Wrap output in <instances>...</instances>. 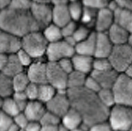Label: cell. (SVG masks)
I'll return each mask as SVG.
<instances>
[{
    "label": "cell",
    "mask_w": 132,
    "mask_h": 131,
    "mask_svg": "<svg viewBox=\"0 0 132 131\" xmlns=\"http://www.w3.org/2000/svg\"><path fill=\"white\" fill-rule=\"evenodd\" d=\"M108 58L112 69L118 73H122L132 65V46L127 44L114 45Z\"/></svg>",
    "instance_id": "obj_6"
},
{
    "label": "cell",
    "mask_w": 132,
    "mask_h": 131,
    "mask_svg": "<svg viewBox=\"0 0 132 131\" xmlns=\"http://www.w3.org/2000/svg\"><path fill=\"white\" fill-rule=\"evenodd\" d=\"M77 27L76 22L70 21L61 28V32L63 38L72 36Z\"/></svg>",
    "instance_id": "obj_42"
},
{
    "label": "cell",
    "mask_w": 132,
    "mask_h": 131,
    "mask_svg": "<svg viewBox=\"0 0 132 131\" xmlns=\"http://www.w3.org/2000/svg\"><path fill=\"white\" fill-rule=\"evenodd\" d=\"M12 120L13 123H14L21 130H23L29 122V120L22 111L13 117Z\"/></svg>",
    "instance_id": "obj_45"
},
{
    "label": "cell",
    "mask_w": 132,
    "mask_h": 131,
    "mask_svg": "<svg viewBox=\"0 0 132 131\" xmlns=\"http://www.w3.org/2000/svg\"><path fill=\"white\" fill-rule=\"evenodd\" d=\"M122 73H123L124 75L129 78H132V65L129 66Z\"/></svg>",
    "instance_id": "obj_53"
},
{
    "label": "cell",
    "mask_w": 132,
    "mask_h": 131,
    "mask_svg": "<svg viewBox=\"0 0 132 131\" xmlns=\"http://www.w3.org/2000/svg\"><path fill=\"white\" fill-rule=\"evenodd\" d=\"M24 67L21 65L15 54H10L6 65L1 72L12 78L18 73L23 72Z\"/></svg>",
    "instance_id": "obj_23"
},
{
    "label": "cell",
    "mask_w": 132,
    "mask_h": 131,
    "mask_svg": "<svg viewBox=\"0 0 132 131\" xmlns=\"http://www.w3.org/2000/svg\"><path fill=\"white\" fill-rule=\"evenodd\" d=\"M71 20L67 5L54 6L52 8V23L61 28Z\"/></svg>",
    "instance_id": "obj_22"
},
{
    "label": "cell",
    "mask_w": 132,
    "mask_h": 131,
    "mask_svg": "<svg viewBox=\"0 0 132 131\" xmlns=\"http://www.w3.org/2000/svg\"><path fill=\"white\" fill-rule=\"evenodd\" d=\"M58 126H42L41 131H57Z\"/></svg>",
    "instance_id": "obj_51"
},
{
    "label": "cell",
    "mask_w": 132,
    "mask_h": 131,
    "mask_svg": "<svg viewBox=\"0 0 132 131\" xmlns=\"http://www.w3.org/2000/svg\"><path fill=\"white\" fill-rule=\"evenodd\" d=\"M115 104L132 107V79L123 73H119L111 88Z\"/></svg>",
    "instance_id": "obj_5"
},
{
    "label": "cell",
    "mask_w": 132,
    "mask_h": 131,
    "mask_svg": "<svg viewBox=\"0 0 132 131\" xmlns=\"http://www.w3.org/2000/svg\"><path fill=\"white\" fill-rule=\"evenodd\" d=\"M67 93L71 107L81 116L85 128L107 120L109 109L102 105L96 93L84 87L67 90Z\"/></svg>",
    "instance_id": "obj_1"
},
{
    "label": "cell",
    "mask_w": 132,
    "mask_h": 131,
    "mask_svg": "<svg viewBox=\"0 0 132 131\" xmlns=\"http://www.w3.org/2000/svg\"><path fill=\"white\" fill-rule=\"evenodd\" d=\"M48 42L40 31L31 32L21 38V48L34 59H39L45 55Z\"/></svg>",
    "instance_id": "obj_4"
},
{
    "label": "cell",
    "mask_w": 132,
    "mask_h": 131,
    "mask_svg": "<svg viewBox=\"0 0 132 131\" xmlns=\"http://www.w3.org/2000/svg\"><path fill=\"white\" fill-rule=\"evenodd\" d=\"M96 32H91L89 36L83 41L77 43L75 48V53L94 57Z\"/></svg>",
    "instance_id": "obj_21"
},
{
    "label": "cell",
    "mask_w": 132,
    "mask_h": 131,
    "mask_svg": "<svg viewBox=\"0 0 132 131\" xmlns=\"http://www.w3.org/2000/svg\"><path fill=\"white\" fill-rule=\"evenodd\" d=\"M87 75L73 71L67 76V90L83 87Z\"/></svg>",
    "instance_id": "obj_25"
},
{
    "label": "cell",
    "mask_w": 132,
    "mask_h": 131,
    "mask_svg": "<svg viewBox=\"0 0 132 131\" xmlns=\"http://www.w3.org/2000/svg\"><path fill=\"white\" fill-rule=\"evenodd\" d=\"M0 109L12 118L21 112L11 97L2 99Z\"/></svg>",
    "instance_id": "obj_28"
},
{
    "label": "cell",
    "mask_w": 132,
    "mask_h": 131,
    "mask_svg": "<svg viewBox=\"0 0 132 131\" xmlns=\"http://www.w3.org/2000/svg\"><path fill=\"white\" fill-rule=\"evenodd\" d=\"M110 69H112V68L108 58H94L92 71H103Z\"/></svg>",
    "instance_id": "obj_34"
},
{
    "label": "cell",
    "mask_w": 132,
    "mask_h": 131,
    "mask_svg": "<svg viewBox=\"0 0 132 131\" xmlns=\"http://www.w3.org/2000/svg\"><path fill=\"white\" fill-rule=\"evenodd\" d=\"M110 0H82L84 6L97 11L107 7Z\"/></svg>",
    "instance_id": "obj_35"
},
{
    "label": "cell",
    "mask_w": 132,
    "mask_h": 131,
    "mask_svg": "<svg viewBox=\"0 0 132 131\" xmlns=\"http://www.w3.org/2000/svg\"><path fill=\"white\" fill-rule=\"evenodd\" d=\"M0 72H1V71H0Z\"/></svg>",
    "instance_id": "obj_61"
},
{
    "label": "cell",
    "mask_w": 132,
    "mask_h": 131,
    "mask_svg": "<svg viewBox=\"0 0 132 131\" xmlns=\"http://www.w3.org/2000/svg\"><path fill=\"white\" fill-rule=\"evenodd\" d=\"M68 74L64 72L57 62L47 63V83L57 91H67Z\"/></svg>",
    "instance_id": "obj_8"
},
{
    "label": "cell",
    "mask_w": 132,
    "mask_h": 131,
    "mask_svg": "<svg viewBox=\"0 0 132 131\" xmlns=\"http://www.w3.org/2000/svg\"><path fill=\"white\" fill-rule=\"evenodd\" d=\"M113 24V14L111 11L106 7L97 11L94 26L96 32H106Z\"/></svg>",
    "instance_id": "obj_14"
},
{
    "label": "cell",
    "mask_w": 132,
    "mask_h": 131,
    "mask_svg": "<svg viewBox=\"0 0 132 131\" xmlns=\"http://www.w3.org/2000/svg\"><path fill=\"white\" fill-rule=\"evenodd\" d=\"M20 63L23 67H28L33 62V58L21 48L15 53Z\"/></svg>",
    "instance_id": "obj_41"
},
{
    "label": "cell",
    "mask_w": 132,
    "mask_h": 131,
    "mask_svg": "<svg viewBox=\"0 0 132 131\" xmlns=\"http://www.w3.org/2000/svg\"><path fill=\"white\" fill-rule=\"evenodd\" d=\"M70 131H87V129L85 128L83 126H81L79 128L74 129V130Z\"/></svg>",
    "instance_id": "obj_57"
},
{
    "label": "cell",
    "mask_w": 132,
    "mask_h": 131,
    "mask_svg": "<svg viewBox=\"0 0 132 131\" xmlns=\"http://www.w3.org/2000/svg\"><path fill=\"white\" fill-rule=\"evenodd\" d=\"M96 94L102 105L108 109L115 105L114 96L111 88H101Z\"/></svg>",
    "instance_id": "obj_31"
},
{
    "label": "cell",
    "mask_w": 132,
    "mask_h": 131,
    "mask_svg": "<svg viewBox=\"0 0 132 131\" xmlns=\"http://www.w3.org/2000/svg\"><path fill=\"white\" fill-rule=\"evenodd\" d=\"M75 54L74 47L61 40L48 43L45 55L48 62H57L65 58H71Z\"/></svg>",
    "instance_id": "obj_7"
},
{
    "label": "cell",
    "mask_w": 132,
    "mask_h": 131,
    "mask_svg": "<svg viewBox=\"0 0 132 131\" xmlns=\"http://www.w3.org/2000/svg\"><path fill=\"white\" fill-rule=\"evenodd\" d=\"M12 0H0V10L1 11L10 8Z\"/></svg>",
    "instance_id": "obj_50"
},
{
    "label": "cell",
    "mask_w": 132,
    "mask_h": 131,
    "mask_svg": "<svg viewBox=\"0 0 132 131\" xmlns=\"http://www.w3.org/2000/svg\"><path fill=\"white\" fill-rule=\"evenodd\" d=\"M26 73L30 82L37 85L47 83V63L44 62H33Z\"/></svg>",
    "instance_id": "obj_12"
},
{
    "label": "cell",
    "mask_w": 132,
    "mask_h": 131,
    "mask_svg": "<svg viewBox=\"0 0 132 131\" xmlns=\"http://www.w3.org/2000/svg\"><path fill=\"white\" fill-rule=\"evenodd\" d=\"M13 92L12 78L0 72V98L3 99L11 97Z\"/></svg>",
    "instance_id": "obj_26"
},
{
    "label": "cell",
    "mask_w": 132,
    "mask_h": 131,
    "mask_svg": "<svg viewBox=\"0 0 132 131\" xmlns=\"http://www.w3.org/2000/svg\"><path fill=\"white\" fill-rule=\"evenodd\" d=\"M97 11L96 10L84 6L82 16L80 20L83 25L89 29L94 27Z\"/></svg>",
    "instance_id": "obj_29"
},
{
    "label": "cell",
    "mask_w": 132,
    "mask_h": 131,
    "mask_svg": "<svg viewBox=\"0 0 132 131\" xmlns=\"http://www.w3.org/2000/svg\"><path fill=\"white\" fill-rule=\"evenodd\" d=\"M43 33L46 41L50 43L58 42L62 40L61 28L53 23H51L45 27Z\"/></svg>",
    "instance_id": "obj_24"
},
{
    "label": "cell",
    "mask_w": 132,
    "mask_h": 131,
    "mask_svg": "<svg viewBox=\"0 0 132 131\" xmlns=\"http://www.w3.org/2000/svg\"><path fill=\"white\" fill-rule=\"evenodd\" d=\"M21 129H20L18 126L13 122L7 129V131H19Z\"/></svg>",
    "instance_id": "obj_54"
},
{
    "label": "cell",
    "mask_w": 132,
    "mask_h": 131,
    "mask_svg": "<svg viewBox=\"0 0 132 131\" xmlns=\"http://www.w3.org/2000/svg\"><path fill=\"white\" fill-rule=\"evenodd\" d=\"M113 20L114 24L132 33V10L118 7L114 12Z\"/></svg>",
    "instance_id": "obj_16"
},
{
    "label": "cell",
    "mask_w": 132,
    "mask_h": 131,
    "mask_svg": "<svg viewBox=\"0 0 132 131\" xmlns=\"http://www.w3.org/2000/svg\"><path fill=\"white\" fill-rule=\"evenodd\" d=\"M29 11L39 30L52 23V8L48 4L33 3Z\"/></svg>",
    "instance_id": "obj_9"
},
{
    "label": "cell",
    "mask_w": 132,
    "mask_h": 131,
    "mask_svg": "<svg viewBox=\"0 0 132 131\" xmlns=\"http://www.w3.org/2000/svg\"><path fill=\"white\" fill-rule=\"evenodd\" d=\"M68 0H51V3H52L54 6L67 5Z\"/></svg>",
    "instance_id": "obj_52"
},
{
    "label": "cell",
    "mask_w": 132,
    "mask_h": 131,
    "mask_svg": "<svg viewBox=\"0 0 132 131\" xmlns=\"http://www.w3.org/2000/svg\"><path fill=\"white\" fill-rule=\"evenodd\" d=\"M39 122L42 126H57L60 123V118L47 110Z\"/></svg>",
    "instance_id": "obj_33"
},
{
    "label": "cell",
    "mask_w": 132,
    "mask_h": 131,
    "mask_svg": "<svg viewBox=\"0 0 132 131\" xmlns=\"http://www.w3.org/2000/svg\"><path fill=\"white\" fill-rule=\"evenodd\" d=\"M32 4V0H12L10 8L19 11H29Z\"/></svg>",
    "instance_id": "obj_38"
},
{
    "label": "cell",
    "mask_w": 132,
    "mask_h": 131,
    "mask_svg": "<svg viewBox=\"0 0 132 131\" xmlns=\"http://www.w3.org/2000/svg\"><path fill=\"white\" fill-rule=\"evenodd\" d=\"M113 69L103 71H92L90 75L94 78L101 88H111L118 75Z\"/></svg>",
    "instance_id": "obj_17"
},
{
    "label": "cell",
    "mask_w": 132,
    "mask_h": 131,
    "mask_svg": "<svg viewBox=\"0 0 132 131\" xmlns=\"http://www.w3.org/2000/svg\"><path fill=\"white\" fill-rule=\"evenodd\" d=\"M21 48V38L0 28V53L9 55L16 53Z\"/></svg>",
    "instance_id": "obj_11"
},
{
    "label": "cell",
    "mask_w": 132,
    "mask_h": 131,
    "mask_svg": "<svg viewBox=\"0 0 132 131\" xmlns=\"http://www.w3.org/2000/svg\"><path fill=\"white\" fill-rule=\"evenodd\" d=\"M113 46L106 32H96L94 57L95 58H108Z\"/></svg>",
    "instance_id": "obj_13"
},
{
    "label": "cell",
    "mask_w": 132,
    "mask_h": 131,
    "mask_svg": "<svg viewBox=\"0 0 132 131\" xmlns=\"http://www.w3.org/2000/svg\"><path fill=\"white\" fill-rule=\"evenodd\" d=\"M90 33L91 32L89 28L82 25L77 27L72 37L77 44L78 42H82L87 38L90 35Z\"/></svg>",
    "instance_id": "obj_37"
},
{
    "label": "cell",
    "mask_w": 132,
    "mask_h": 131,
    "mask_svg": "<svg viewBox=\"0 0 132 131\" xmlns=\"http://www.w3.org/2000/svg\"><path fill=\"white\" fill-rule=\"evenodd\" d=\"M12 97L21 111L23 110L28 102L29 101L24 91L14 92Z\"/></svg>",
    "instance_id": "obj_36"
},
{
    "label": "cell",
    "mask_w": 132,
    "mask_h": 131,
    "mask_svg": "<svg viewBox=\"0 0 132 131\" xmlns=\"http://www.w3.org/2000/svg\"><path fill=\"white\" fill-rule=\"evenodd\" d=\"M83 87L86 89L95 93H97L101 89L100 85L97 82L96 79L90 75L87 76Z\"/></svg>",
    "instance_id": "obj_40"
},
{
    "label": "cell",
    "mask_w": 132,
    "mask_h": 131,
    "mask_svg": "<svg viewBox=\"0 0 132 131\" xmlns=\"http://www.w3.org/2000/svg\"><path fill=\"white\" fill-rule=\"evenodd\" d=\"M68 12L72 21H80L83 11L84 6L80 1L70 3L67 5Z\"/></svg>",
    "instance_id": "obj_32"
},
{
    "label": "cell",
    "mask_w": 132,
    "mask_h": 131,
    "mask_svg": "<svg viewBox=\"0 0 132 131\" xmlns=\"http://www.w3.org/2000/svg\"><path fill=\"white\" fill-rule=\"evenodd\" d=\"M106 121L113 131H131L132 107L114 105L109 109Z\"/></svg>",
    "instance_id": "obj_3"
},
{
    "label": "cell",
    "mask_w": 132,
    "mask_h": 131,
    "mask_svg": "<svg viewBox=\"0 0 132 131\" xmlns=\"http://www.w3.org/2000/svg\"><path fill=\"white\" fill-rule=\"evenodd\" d=\"M120 7L132 10V0H114Z\"/></svg>",
    "instance_id": "obj_48"
},
{
    "label": "cell",
    "mask_w": 132,
    "mask_h": 131,
    "mask_svg": "<svg viewBox=\"0 0 132 131\" xmlns=\"http://www.w3.org/2000/svg\"><path fill=\"white\" fill-rule=\"evenodd\" d=\"M9 54L0 53V71L2 72L6 65L9 59Z\"/></svg>",
    "instance_id": "obj_49"
},
{
    "label": "cell",
    "mask_w": 132,
    "mask_h": 131,
    "mask_svg": "<svg viewBox=\"0 0 132 131\" xmlns=\"http://www.w3.org/2000/svg\"><path fill=\"white\" fill-rule=\"evenodd\" d=\"M47 110L60 118L70 108V102L67 91H57L54 96L45 104Z\"/></svg>",
    "instance_id": "obj_10"
},
{
    "label": "cell",
    "mask_w": 132,
    "mask_h": 131,
    "mask_svg": "<svg viewBox=\"0 0 132 131\" xmlns=\"http://www.w3.org/2000/svg\"><path fill=\"white\" fill-rule=\"evenodd\" d=\"M56 92V89L48 83L39 85L37 100L46 104L54 96Z\"/></svg>",
    "instance_id": "obj_27"
},
{
    "label": "cell",
    "mask_w": 132,
    "mask_h": 131,
    "mask_svg": "<svg viewBox=\"0 0 132 131\" xmlns=\"http://www.w3.org/2000/svg\"><path fill=\"white\" fill-rule=\"evenodd\" d=\"M60 68L68 74L74 71V68L71 58H65L57 62Z\"/></svg>",
    "instance_id": "obj_46"
},
{
    "label": "cell",
    "mask_w": 132,
    "mask_h": 131,
    "mask_svg": "<svg viewBox=\"0 0 132 131\" xmlns=\"http://www.w3.org/2000/svg\"><path fill=\"white\" fill-rule=\"evenodd\" d=\"M108 38L113 45L127 44L131 33L119 26L113 24L106 32Z\"/></svg>",
    "instance_id": "obj_18"
},
{
    "label": "cell",
    "mask_w": 132,
    "mask_h": 131,
    "mask_svg": "<svg viewBox=\"0 0 132 131\" xmlns=\"http://www.w3.org/2000/svg\"><path fill=\"white\" fill-rule=\"evenodd\" d=\"M12 122V118L0 109V131H7Z\"/></svg>",
    "instance_id": "obj_43"
},
{
    "label": "cell",
    "mask_w": 132,
    "mask_h": 131,
    "mask_svg": "<svg viewBox=\"0 0 132 131\" xmlns=\"http://www.w3.org/2000/svg\"><path fill=\"white\" fill-rule=\"evenodd\" d=\"M46 110L45 104L36 100L28 101L22 112L29 121L39 122Z\"/></svg>",
    "instance_id": "obj_15"
},
{
    "label": "cell",
    "mask_w": 132,
    "mask_h": 131,
    "mask_svg": "<svg viewBox=\"0 0 132 131\" xmlns=\"http://www.w3.org/2000/svg\"><path fill=\"white\" fill-rule=\"evenodd\" d=\"M39 85L30 82L28 85L24 92L29 101L36 100L38 95Z\"/></svg>",
    "instance_id": "obj_39"
},
{
    "label": "cell",
    "mask_w": 132,
    "mask_h": 131,
    "mask_svg": "<svg viewBox=\"0 0 132 131\" xmlns=\"http://www.w3.org/2000/svg\"><path fill=\"white\" fill-rule=\"evenodd\" d=\"M1 11L0 10V14H1Z\"/></svg>",
    "instance_id": "obj_60"
},
{
    "label": "cell",
    "mask_w": 132,
    "mask_h": 131,
    "mask_svg": "<svg viewBox=\"0 0 132 131\" xmlns=\"http://www.w3.org/2000/svg\"><path fill=\"white\" fill-rule=\"evenodd\" d=\"M42 125L38 121H29L24 128V131H41Z\"/></svg>",
    "instance_id": "obj_47"
},
{
    "label": "cell",
    "mask_w": 132,
    "mask_h": 131,
    "mask_svg": "<svg viewBox=\"0 0 132 131\" xmlns=\"http://www.w3.org/2000/svg\"><path fill=\"white\" fill-rule=\"evenodd\" d=\"M87 131H113L106 120L96 123L89 127Z\"/></svg>",
    "instance_id": "obj_44"
},
{
    "label": "cell",
    "mask_w": 132,
    "mask_h": 131,
    "mask_svg": "<svg viewBox=\"0 0 132 131\" xmlns=\"http://www.w3.org/2000/svg\"><path fill=\"white\" fill-rule=\"evenodd\" d=\"M33 3L37 4H48L51 3V0H32Z\"/></svg>",
    "instance_id": "obj_55"
},
{
    "label": "cell",
    "mask_w": 132,
    "mask_h": 131,
    "mask_svg": "<svg viewBox=\"0 0 132 131\" xmlns=\"http://www.w3.org/2000/svg\"><path fill=\"white\" fill-rule=\"evenodd\" d=\"M60 124L71 131L82 126L83 122L80 114L71 107L61 117Z\"/></svg>",
    "instance_id": "obj_20"
},
{
    "label": "cell",
    "mask_w": 132,
    "mask_h": 131,
    "mask_svg": "<svg viewBox=\"0 0 132 131\" xmlns=\"http://www.w3.org/2000/svg\"><path fill=\"white\" fill-rule=\"evenodd\" d=\"M2 101V99H1V98H0V107H1V105Z\"/></svg>",
    "instance_id": "obj_58"
},
{
    "label": "cell",
    "mask_w": 132,
    "mask_h": 131,
    "mask_svg": "<svg viewBox=\"0 0 132 131\" xmlns=\"http://www.w3.org/2000/svg\"><path fill=\"white\" fill-rule=\"evenodd\" d=\"M24 131V130H20V131Z\"/></svg>",
    "instance_id": "obj_59"
},
{
    "label": "cell",
    "mask_w": 132,
    "mask_h": 131,
    "mask_svg": "<svg viewBox=\"0 0 132 131\" xmlns=\"http://www.w3.org/2000/svg\"><path fill=\"white\" fill-rule=\"evenodd\" d=\"M93 57L75 54L71 58L74 70L86 75L90 74L93 70Z\"/></svg>",
    "instance_id": "obj_19"
},
{
    "label": "cell",
    "mask_w": 132,
    "mask_h": 131,
    "mask_svg": "<svg viewBox=\"0 0 132 131\" xmlns=\"http://www.w3.org/2000/svg\"><path fill=\"white\" fill-rule=\"evenodd\" d=\"M0 28L20 38L31 32L40 31L29 11H19L11 8L1 11Z\"/></svg>",
    "instance_id": "obj_2"
},
{
    "label": "cell",
    "mask_w": 132,
    "mask_h": 131,
    "mask_svg": "<svg viewBox=\"0 0 132 131\" xmlns=\"http://www.w3.org/2000/svg\"><path fill=\"white\" fill-rule=\"evenodd\" d=\"M12 80L14 92L24 91L30 82L26 73L24 71L12 78Z\"/></svg>",
    "instance_id": "obj_30"
},
{
    "label": "cell",
    "mask_w": 132,
    "mask_h": 131,
    "mask_svg": "<svg viewBox=\"0 0 132 131\" xmlns=\"http://www.w3.org/2000/svg\"><path fill=\"white\" fill-rule=\"evenodd\" d=\"M57 131H70L63 125L60 124L57 127Z\"/></svg>",
    "instance_id": "obj_56"
}]
</instances>
